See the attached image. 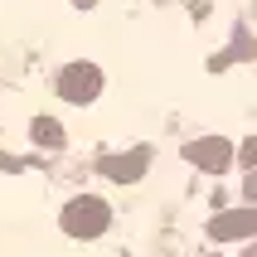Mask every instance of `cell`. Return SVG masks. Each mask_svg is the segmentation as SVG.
Masks as SVG:
<instances>
[{
    "mask_svg": "<svg viewBox=\"0 0 257 257\" xmlns=\"http://www.w3.org/2000/svg\"><path fill=\"white\" fill-rule=\"evenodd\" d=\"M146 160H151V151H126V156H107V160H102V170L112 175V180H141V175H146Z\"/></svg>",
    "mask_w": 257,
    "mask_h": 257,
    "instance_id": "obj_4",
    "label": "cell"
},
{
    "mask_svg": "<svg viewBox=\"0 0 257 257\" xmlns=\"http://www.w3.org/2000/svg\"><path fill=\"white\" fill-rule=\"evenodd\" d=\"M107 223H112V214H107V204L92 199V194H83V199H73L68 209H63V233H73V238H97Z\"/></svg>",
    "mask_w": 257,
    "mask_h": 257,
    "instance_id": "obj_1",
    "label": "cell"
},
{
    "mask_svg": "<svg viewBox=\"0 0 257 257\" xmlns=\"http://www.w3.org/2000/svg\"><path fill=\"white\" fill-rule=\"evenodd\" d=\"M185 160H194V165H204V170H228V160H233V146L228 141H194L185 146Z\"/></svg>",
    "mask_w": 257,
    "mask_h": 257,
    "instance_id": "obj_3",
    "label": "cell"
},
{
    "mask_svg": "<svg viewBox=\"0 0 257 257\" xmlns=\"http://www.w3.org/2000/svg\"><path fill=\"white\" fill-rule=\"evenodd\" d=\"M102 92V73L92 63H68V68L58 73V97L68 102H92Z\"/></svg>",
    "mask_w": 257,
    "mask_h": 257,
    "instance_id": "obj_2",
    "label": "cell"
},
{
    "mask_svg": "<svg viewBox=\"0 0 257 257\" xmlns=\"http://www.w3.org/2000/svg\"><path fill=\"white\" fill-rule=\"evenodd\" d=\"M73 5H83V10H87V5H97V0H73Z\"/></svg>",
    "mask_w": 257,
    "mask_h": 257,
    "instance_id": "obj_7",
    "label": "cell"
},
{
    "mask_svg": "<svg viewBox=\"0 0 257 257\" xmlns=\"http://www.w3.org/2000/svg\"><path fill=\"white\" fill-rule=\"evenodd\" d=\"M214 238H252V209H238V214L214 218Z\"/></svg>",
    "mask_w": 257,
    "mask_h": 257,
    "instance_id": "obj_5",
    "label": "cell"
},
{
    "mask_svg": "<svg viewBox=\"0 0 257 257\" xmlns=\"http://www.w3.org/2000/svg\"><path fill=\"white\" fill-rule=\"evenodd\" d=\"M34 141L39 146H63V131H58L54 116H39V121H34Z\"/></svg>",
    "mask_w": 257,
    "mask_h": 257,
    "instance_id": "obj_6",
    "label": "cell"
}]
</instances>
